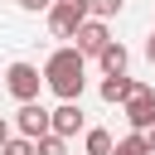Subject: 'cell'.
<instances>
[{
  "instance_id": "2e32d148",
  "label": "cell",
  "mask_w": 155,
  "mask_h": 155,
  "mask_svg": "<svg viewBox=\"0 0 155 155\" xmlns=\"http://www.w3.org/2000/svg\"><path fill=\"white\" fill-rule=\"evenodd\" d=\"M136 136H140V140H145V150L155 155V126H145V131H136Z\"/></svg>"
},
{
  "instance_id": "5b68a950",
  "label": "cell",
  "mask_w": 155,
  "mask_h": 155,
  "mask_svg": "<svg viewBox=\"0 0 155 155\" xmlns=\"http://www.w3.org/2000/svg\"><path fill=\"white\" fill-rule=\"evenodd\" d=\"M15 136H24V140H44V136H48V111H44L39 102L19 107V111H15Z\"/></svg>"
},
{
  "instance_id": "9a60e30c",
  "label": "cell",
  "mask_w": 155,
  "mask_h": 155,
  "mask_svg": "<svg viewBox=\"0 0 155 155\" xmlns=\"http://www.w3.org/2000/svg\"><path fill=\"white\" fill-rule=\"evenodd\" d=\"M15 5H19V10H29V15H39V10L48 15V10H53V0H15Z\"/></svg>"
},
{
  "instance_id": "8fae6325",
  "label": "cell",
  "mask_w": 155,
  "mask_h": 155,
  "mask_svg": "<svg viewBox=\"0 0 155 155\" xmlns=\"http://www.w3.org/2000/svg\"><path fill=\"white\" fill-rule=\"evenodd\" d=\"M82 5H87V19H102V24L111 15H121V0H82Z\"/></svg>"
},
{
  "instance_id": "4fadbf2b",
  "label": "cell",
  "mask_w": 155,
  "mask_h": 155,
  "mask_svg": "<svg viewBox=\"0 0 155 155\" xmlns=\"http://www.w3.org/2000/svg\"><path fill=\"white\" fill-rule=\"evenodd\" d=\"M34 155H68V140H58V136H44V140H34Z\"/></svg>"
},
{
  "instance_id": "5bb4252c",
  "label": "cell",
  "mask_w": 155,
  "mask_h": 155,
  "mask_svg": "<svg viewBox=\"0 0 155 155\" xmlns=\"http://www.w3.org/2000/svg\"><path fill=\"white\" fill-rule=\"evenodd\" d=\"M0 155H34V140H24V136H10V140L0 145Z\"/></svg>"
},
{
  "instance_id": "277c9868",
  "label": "cell",
  "mask_w": 155,
  "mask_h": 155,
  "mask_svg": "<svg viewBox=\"0 0 155 155\" xmlns=\"http://www.w3.org/2000/svg\"><path fill=\"white\" fill-rule=\"evenodd\" d=\"M82 24H87V5H53V10H48V29H53V39H73Z\"/></svg>"
},
{
  "instance_id": "3957f363",
  "label": "cell",
  "mask_w": 155,
  "mask_h": 155,
  "mask_svg": "<svg viewBox=\"0 0 155 155\" xmlns=\"http://www.w3.org/2000/svg\"><path fill=\"white\" fill-rule=\"evenodd\" d=\"M126 121H131V131L155 126V87L150 82H136V92L126 97Z\"/></svg>"
},
{
  "instance_id": "e0dca14e",
  "label": "cell",
  "mask_w": 155,
  "mask_h": 155,
  "mask_svg": "<svg viewBox=\"0 0 155 155\" xmlns=\"http://www.w3.org/2000/svg\"><path fill=\"white\" fill-rule=\"evenodd\" d=\"M10 136H15V126H10V121H5V116H0V145H5V140H10Z\"/></svg>"
},
{
  "instance_id": "6da1fadb",
  "label": "cell",
  "mask_w": 155,
  "mask_h": 155,
  "mask_svg": "<svg viewBox=\"0 0 155 155\" xmlns=\"http://www.w3.org/2000/svg\"><path fill=\"white\" fill-rule=\"evenodd\" d=\"M39 73H44V87H48L58 102H78L82 87H87V58H82L73 44H68V48H53Z\"/></svg>"
},
{
  "instance_id": "7a4b0ae2",
  "label": "cell",
  "mask_w": 155,
  "mask_h": 155,
  "mask_svg": "<svg viewBox=\"0 0 155 155\" xmlns=\"http://www.w3.org/2000/svg\"><path fill=\"white\" fill-rule=\"evenodd\" d=\"M39 87H44V73L34 68V63H10L5 68V92L19 102V107H29V102H39Z\"/></svg>"
},
{
  "instance_id": "ac0fdd59",
  "label": "cell",
  "mask_w": 155,
  "mask_h": 155,
  "mask_svg": "<svg viewBox=\"0 0 155 155\" xmlns=\"http://www.w3.org/2000/svg\"><path fill=\"white\" fill-rule=\"evenodd\" d=\"M145 58H150V63H155V34H150V44H145Z\"/></svg>"
},
{
  "instance_id": "7c38bea8",
  "label": "cell",
  "mask_w": 155,
  "mask_h": 155,
  "mask_svg": "<svg viewBox=\"0 0 155 155\" xmlns=\"http://www.w3.org/2000/svg\"><path fill=\"white\" fill-rule=\"evenodd\" d=\"M111 155H150V150H145V140L131 131V136H121V140H116V150H111Z\"/></svg>"
},
{
  "instance_id": "52a82bcc",
  "label": "cell",
  "mask_w": 155,
  "mask_h": 155,
  "mask_svg": "<svg viewBox=\"0 0 155 155\" xmlns=\"http://www.w3.org/2000/svg\"><path fill=\"white\" fill-rule=\"evenodd\" d=\"M107 44H111V34H107V24H102V19H87V24L73 34V48H78L82 58H97Z\"/></svg>"
},
{
  "instance_id": "9c48e42d",
  "label": "cell",
  "mask_w": 155,
  "mask_h": 155,
  "mask_svg": "<svg viewBox=\"0 0 155 155\" xmlns=\"http://www.w3.org/2000/svg\"><path fill=\"white\" fill-rule=\"evenodd\" d=\"M97 92H102V102H111V107L121 102V107H126V97L136 92V78H102V87H97Z\"/></svg>"
},
{
  "instance_id": "30bf717a",
  "label": "cell",
  "mask_w": 155,
  "mask_h": 155,
  "mask_svg": "<svg viewBox=\"0 0 155 155\" xmlns=\"http://www.w3.org/2000/svg\"><path fill=\"white\" fill-rule=\"evenodd\" d=\"M116 150V140H111V131H102V126H92L87 136H82V155H111Z\"/></svg>"
},
{
  "instance_id": "ba28073f",
  "label": "cell",
  "mask_w": 155,
  "mask_h": 155,
  "mask_svg": "<svg viewBox=\"0 0 155 155\" xmlns=\"http://www.w3.org/2000/svg\"><path fill=\"white\" fill-rule=\"evenodd\" d=\"M97 63H102V73H107V78H126V63H131V53H126V44H116V39H111V44L97 53Z\"/></svg>"
},
{
  "instance_id": "8992f818",
  "label": "cell",
  "mask_w": 155,
  "mask_h": 155,
  "mask_svg": "<svg viewBox=\"0 0 155 155\" xmlns=\"http://www.w3.org/2000/svg\"><path fill=\"white\" fill-rule=\"evenodd\" d=\"M78 131H82V107H78V102H58V107L48 111V136L68 140V136H78Z\"/></svg>"
}]
</instances>
